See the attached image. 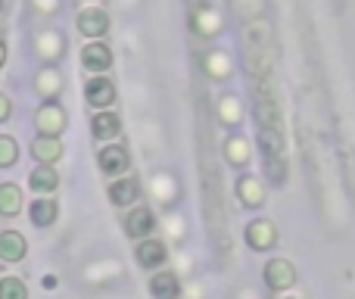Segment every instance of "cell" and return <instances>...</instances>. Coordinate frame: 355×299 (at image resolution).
<instances>
[{
    "mask_svg": "<svg viewBox=\"0 0 355 299\" xmlns=\"http://www.w3.org/2000/svg\"><path fill=\"white\" fill-rule=\"evenodd\" d=\"M246 66L256 78H265L271 69V35L262 22L246 28Z\"/></svg>",
    "mask_w": 355,
    "mask_h": 299,
    "instance_id": "6da1fadb",
    "label": "cell"
},
{
    "mask_svg": "<svg viewBox=\"0 0 355 299\" xmlns=\"http://www.w3.org/2000/svg\"><path fill=\"white\" fill-rule=\"evenodd\" d=\"M256 119H259V128H281V112H277V103H275L268 87H259Z\"/></svg>",
    "mask_w": 355,
    "mask_h": 299,
    "instance_id": "7a4b0ae2",
    "label": "cell"
},
{
    "mask_svg": "<svg viewBox=\"0 0 355 299\" xmlns=\"http://www.w3.org/2000/svg\"><path fill=\"white\" fill-rule=\"evenodd\" d=\"M293 281H296V271L287 259H271V262L265 265V284H268L271 290H287Z\"/></svg>",
    "mask_w": 355,
    "mask_h": 299,
    "instance_id": "3957f363",
    "label": "cell"
},
{
    "mask_svg": "<svg viewBox=\"0 0 355 299\" xmlns=\"http://www.w3.org/2000/svg\"><path fill=\"white\" fill-rule=\"evenodd\" d=\"M85 97L91 106H110L112 100H116V87H112V81H106V78H91L85 85Z\"/></svg>",
    "mask_w": 355,
    "mask_h": 299,
    "instance_id": "277c9868",
    "label": "cell"
},
{
    "mask_svg": "<svg viewBox=\"0 0 355 299\" xmlns=\"http://www.w3.org/2000/svg\"><path fill=\"white\" fill-rule=\"evenodd\" d=\"M62 125H66V116H62V110L56 103H47L41 112H37V128H41V135L56 137L62 131Z\"/></svg>",
    "mask_w": 355,
    "mask_h": 299,
    "instance_id": "5b68a950",
    "label": "cell"
},
{
    "mask_svg": "<svg viewBox=\"0 0 355 299\" xmlns=\"http://www.w3.org/2000/svg\"><path fill=\"white\" fill-rule=\"evenodd\" d=\"M106 28H110V19H106L103 10H85L78 16V31L87 37H100L106 35Z\"/></svg>",
    "mask_w": 355,
    "mask_h": 299,
    "instance_id": "8992f818",
    "label": "cell"
},
{
    "mask_svg": "<svg viewBox=\"0 0 355 299\" xmlns=\"http://www.w3.org/2000/svg\"><path fill=\"white\" fill-rule=\"evenodd\" d=\"M25 250H28V244H25L22 234H16V231L0 234V259L3 262H19L25 256Z\"/></svg>",
    "mask_w": 355,
    "mask_h": 299,
    "instance_id": "52a82bcc",
    "label": "cell"
},
{
    "mask_svg": "<svg viewBox=\"0 0 355 299\" xmlns=\"http://www.w3.org/2000/svg\"><path fill=\"white\" fill-rule=\"evenodd\" d=\"M81 62H85V69H91V72H103V69H110L112 53L106 44H87V47L81 50Z\"/></svg>",
    "mask_w": 355,
    "mask_h": 299,
    "instance_id": "ba28073f",
    "label": "cell"
},
{
    "mask_svg": "<svg viewBox=\"0 0 355 299\" xmlns=\"http://www.w3.org/2000/svg\"><path fill=\"white\" fill-rule=\"evenodd\" d=\"M125 231H128V237H147V234L153 231V212H150L147 206L135 209V212L125 219Z\"/></svg>",
    "mask_w": 355,
    "mask_h": 299,
    "instance_id": "9c48e42d",
    "label": "cell"
},
{
    "mask_svg": "<svg viewBox=\"0 0 355 299\" xmlns=\"http://www.w3.org/2000/svg\"><path fill=\"white\" fill-rule=\"evenodd\" d=\"M137 194H141V184H137L135 178H122V181L110 184V200L116 203V206H128V203H135Z\"/></svg>",
    "mask_w": 355,
    "mask_h": 299,
    "instance_id": "30bf717a",
    "label": "cell"
},
{
    "mask_svg": "<svg viewBox=\"0 0 355 299\" xmlns=\"http://www.w3.org/2000/svg\"><path fill=\"white\" fill-rule=\"evenodd\" d=\"M100 169H103L106 175H122V171L128 169V153H125L122 147L100 150Z\"/></svg>",
    "mask_w": 355,
    "mask_h": 299,
    "instance_id": "8fae6325",
    "label": "cell"
},
{
    "mask_svg": "<svg viewBox=\"0 0 355 299\" xmlns=\"http://www.w3.org/2000/svg\"><path fill=\"white\" fill-rule=\"evenodd\" d=\"M150 290H153L156 299H178L181 284H178V277L172 271H159V275H153V281H150Z\"/></svg>",
    "mask_w": 355,
    "mask_h": 299,
    "instance_id": "7c38bea8",
    "label": "cell"
},
{
    "mask_svg": "<svg viewBox=\"0 0 355 299\" xmlns=\"http://www.w3.org/2000/svg\"><path fill=\"white\" fill-rule=\"evenodd\" d=\"M137 262L144 265V268H156V265L166 262V246L159 244V240H144L141 246H137Z\"/></svg>",
    "mask_w": 355,
    "mask_h": 299,
    "instance_id": "4fadbf2b",
    "label": "cell"
},
{
    "mask_svg": "<svg viewBox=\"0 0 355 299\" xmlns=\"http://www.w3.org/2000/svg\"><path fill=\"white\" fill-rule=\"evenodd\" d=\"M246 240H250V246H256V250L271 246L275 244V228H271V221H252V225L246 228Z\"/></svg>",
    "mask_w": 355,
    "mask_h": 299,
    "instance_id": "5bb4252c",
    "label": "cell"
},
{
    "mask_svg": "<svg viewBox=\"0 0 355 299\" xmlns=\"http://www.w3.org/2000/svg\"><path fill=\"white\" fill-rule=\"evenodd\" d=\"M22 209V190L16 184H0V212L16 215Z\"/></svg>",
    "mask_w": 355,
    "mask_h": 299,
    "instance_id": "9a60e30c",
    "label": "cell"
},
{
    "mask_svg": "<svg viewBox=\"0 0 355 299\" xmlns=\"http://www.w3.org/2000/svg\"><path fill=\"white\" fill-rule=\"evenodd\" d=\"M31 153H35V156L41 159V162H53V159H60L62 147H60V141H56V137L41 135L35 144H31Z\"/></svg>",
    "mask_w": 355,
    "mask_h": 299,
    "instance_id": "2e32d148",
    "label": "cell"
},
{
    "mask_svg": "<svg viewBox=\"0 0 355 299\" xmlns=\"http://www.w3.org/2000/svg\"><path fill=\"white\" fill-rule=\"evenodd\" d=\"M31 221H35L37 228H47V225H53V219H56V203L53 200H35L31 203Z\"/></svg>",
    "mask_w": 355,
    "mask_h": 299,
    "instance_id": "e0dca14e",
    "label": "cell"
},
{
    "mask_svg": "<svg viewBox=\"0 0 355 299\" xmlns=\"http://www.w3.org/2000/svg\"><path fill=\"white\" fill-rule=\"evenodd\" d=\"M56 184H60V178H56V171L50 169V165H41V169L31 171V187H35L37 194H50Z\"/></svg>",
    "mask_w": 355,
    "mask_h": 299,
    "instance_id": "ac0fdd59",
    "label": "cell"
},
{
    "mask_svg": "<svg viewBox=\"0 0 355 299\" xmlns=\"http://www.w3.org/2000/svg\"><path fill=\"white\" fill-rule=\"evenodd\" d=\"M94 135L97 137H116L119 135V119L112 116V112H103V116H97L94 119Z\"/></svg>",
    "mask_w": 355,
    "mask_h": 299,
    "instance_id": "d6986e66",
    "label": "cell"
},
{
    "mask_svg": "<svg viewBox=\"0 0 355 299\" xmlns=\"http://www.w3.org/2000/svg\"><path fill=\"white\" fill-rule=\"evenodd\" d=\"M0 299H28V290L19 277H3L0 281Z\"/></svg>",
    "mask_w": 355,
    "mask_h": 299,
    "instance_id": "ffe728a7",
    "label": "cell"
},
{
    "mask_svg": "<svg viewBox=\"0 0 355 299\" xmlns=\"http://www.w3.org/2000/svg\"><path fill=\"white\" fill-rule=\"evenodd\" d=\"M240 196H243V203H250V206H259V203H262V187H259L252 178H243V181H240Z\"/></svg>",
    "mask_w": 355,
    "mask_h": 299,
    "instance_id": "44dd1931",
    "label": "cell"
},
{
    "mask_svg": "<svg viewBox=\"0 0 355 299\" xmlns=\"http://www.w3.org/2000/svg\"><path fill=\"white\" fill-rule=\"evenodd\" d=\"M19 159V150H16V141L12 137H0V169L12 165Z\"/></svg>",
    "mask_w": 355,
    "mask_h": 299,
    "instance_id": "7402d4cb",
    "label": "cell"
},
{
    "mask_svg": "<svg viewBox=\"0 0 355 299\" xmlns=\"http://www.w3.org/2000/svg\"><path fill=\"white\" fill-rule=\"evenodd\" d=\"M227 147H231V159H234V162H240V159H243V144H240V141H231Z\"/></svg>",
    "mask_w": 355,
    "mask_h": 299,
    "instance_id": "603a6c76",
    "label": "cell"
},
{
    "mask_svg": "<svg viewBox=\"0 0 355 299\" xmlns=\"http://www.w3.org/2000/svg\"><path fill=\"white\" fill-rule=\"evenodd\" d=\"M6 116H10V100H6L3 94H0V122H3Z\"/></svg>",
    "mask_w": 355,
    "mask_h": 299,
    "instance_id": "cb8c5ba5",
    "label": "cell"
},
{
    "mask_svg": "<svg viewBox=\"0 0 355 299\" xmlns=\"http://www.w3.org/2000/svg\"><path fill=\"white\" fill-rule=\"evenodd\" d=\"M3 60H6V50H3V44H0V66H3Z\"/></svg>",
    "mask_w": 355,
    "mask_h": 299,
    "instance_id": "d4e9b609",
    "label": "cell"
},
{
    "mask_svg": "<svg viewBox=\"0 0 355 299\" xmlns=\"http://www.w3.org/2000/svg\"><path fill=\"white\" fill-rule=\"evenodd\" d=\"M290 299H300V296H290Z\"/></svg>",
    "mask_w": 355,
    "mask_h": 299,
    "instance_id": "484cf974",
    "label": "cell"
}]
</instances>
